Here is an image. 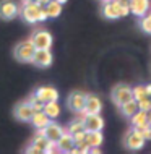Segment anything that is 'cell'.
<instances>
[{"mask_svg": "<svg viewBox=\"0 0 151 154\" xmlns=\"http://www.w3.org/2000/svg\"><path fill=\"white\" fill-rule=\"evenodd\" d=\"M34 54H36V47H34V44H33L31 39L24 41V42L16 44V47H15V57L20 62H24V63L33 62Z\"/></svg>", "mask_w": 151, "mask_h": 154, "instance_id": "cell-1", "label": "cell"}, {"mask_svg": "<svg viewBox=\"0 0 151 154\" xmlns=\"http://www.w3.org/2000/svg\"><path fill=\"white\" fill-rule=\"evenodd\" d=\"M111 97H112V102H114L115 106L120 107L122 104L128 102L130 99H133L132 88L127 86V85H117V86H114V89H112Z\"/></svg>", "mask_w": 151, "mask_h": 154, "instance_id": "cell-2", "label": "cell"}, {"mask_svg": "<svg viewBox=\"0 0 151 154\" xmlns=\"http://www.w3.org/2000/svg\"><path fill=\"white\" fill-rule=\"evenodd\" d=\"M39 10L41 5L36 2H29V3H23L21 8V16L24 18V21L29 24H34L39 21Z\"/></svg>", "mask_w": 151, "mask_h": 154, "instance_id": "cell-3", "label": "cell"}, {"mask_svg": "<svg viewBox=\"0 0 151 154\" xmlns=\"http://www.w3.org/2000/svg\"><path fill=\"white\" fill-rule=\"evenodd\" d=\"M31 41L36 49H50L52 47V34L46 29H37L33 32Z\"/></svg>", "mask_w": 151, "mask_h": 154, "instance_id": "cell-4", "label": "cell"}, {"mask_svg": "<svg viewBox=\"0 0 151 154\" xmlns=\"http://www.w3.org/2000/svg\"><path fill=\"white\" fill-rule=\"evenodd\" d=\"M145 138L140 135L138 131L135 130H132V131H128L127 135H125V138H124V144H125V148L130 149V151H138V149H141L145 146Z\"/></svg>", "mask_w": 151, "mask_h": 154, "instance_id": "cell-5", "label": "cell"}, {"mask_svg": "<svg viewBox=\"0 0 151 154\" xmlns=\"http://www.w3.org/2000/svg\"><path fill=\"white\" fill-rule=\"evenodd\" d=\"M68 107L72 109L73 112H78V114H81V112H85V104H86V94L85 93H72L68 96Z\"/></svg>", "mask_w": 151, "mask_h": 154, "instance_id": "cell-6", "label": "cell"}, {"mask_svg": "<svg viewBox=\"0 0 151 154\" xmlns=\"http://www.w3.org/2000/svg\"><path fill=\"white\" fill-rule=\"evenodd\" d=\"M33 63L36 66H42V68L52 65V52H50V49H36V54L33 57Z\"/></svg>", "mask_w": 151, "mask_h": 154, "instance_id": "cell-7", "label": "cell"}, {"mask_svg": "<svg viewBox=\"0 0 151 154\" xmlns=\"http://www.w3.org/2000/svg\"><path fill=\"white\" fill-rule=\"evenodd\" d=\"M83 123H85V130H101L102 131L104 127V119L101 117L99 114H85L83 117Z\"/></svg>", "mask_w": 151, "mask_h": 154, "instance_id": "cell-8", "label": "cell"}, {"mask_svg": "<svg viewBox=\"0 0 151 154\" xmlns=\"http://www.w3.org/2000/svg\"><path fill=\"white\" fill-rule=\"evenodd\" d=\"M18 13V7L13 0H0V18L11 20Z\"/></svg>", "mask_w": 151, "mask_h": 154, "instance_id": "cell-9", "label": "cell"}, {"mask_svg": "<svg viewBox=\"0 0 151 154\" xmlns=\"http://www.w3.org/2000/svg\"><path fill=\"white\" fill-rule=\"evenodd\" d=\"M42 102H50V101H58V91L52 86H41L34 93Z\"/></svg>", "mask_w": 151, "mask_h": 154, "instance_id": "cell-10", "label": "cell"}, {"mask_svg": "<svg viewBox=\"0 0 151 154\" xmlns=\"http://www.w3.org/2000/svg\"><path fill=\"white\" fill-rule=\"evenodd\" d=\"M33 114H34V110H33L31 104L28 101L24 102H20L18 106L15 107V117L18 120H23V122H29L33 117Z\"/></svg>", "mask_w": 151, "mask_h": 154, "instance_id": "cell-11", "label": "cell"}, {"mask_svg": "<svg viewBox=\"0 0 151 154\" xmlns=\"http://www.w3.org/2000/svg\"><path fill=\"white\" fill-rule=\"evenodd\" d=\"M101 109H102V102L98 96L86 94V104L83 114H101Z\"/></svg>", "mask_w": 151, "mask_h": 154, "instance_id": "cell-12", "label": "cell"}, {"mask_svg": "<svg viewBox=\"0 0 151 154\" xmlns=\"http://www.w3.org/2000/svg\"><path fill=\"white\" fill-rule=\"evenodd\" d=\"M64 131H65L64 128H62L58 123L52 122V120H50V122L44 127V135L47 136L49 141H54V143H55V141L60 138L62 135H64Z\"/></svg>", "mask_w": 151, "mask_h": 154, "instance_id": "cell-13", "label": "cell"}, {"mask_svg": "<svg viewBox=\"0 0 151 154\" xmlns=\"http://www.w3.org/2000/svg\"><path fill=\"white\" fill-rule=\"evenodd\" d=\"M102 15L106 16L107 20L120 18V7H119V3H117L115 0H107V2H104Z\"/></svg>", "mask_w": 151, "mask_h": 154, "instance_id": "cell-14", "label": "cell"}, {"mask_svg": "<svg viewBox=\"0 0 151 154\" xmlns=\"http://www.w3.org/2000/svg\"><path fill=\"white\" fill-rule=\"evenodd\" d=\"M55 144L58 148V152H72V149L75 148V140L70 133L64 131V135L55 141Z\"/></svg>", "mask_w": 151, "mask_h": 154, "instance_id": "cell-15", "label": "cell"}, {"mask_svg": "<svg viewBox=\"0 0 151 154\" xmlns=\"http://www.w3.org/2000/svg\"><path fill=\"white\" fill-rule=\"evenodd\" d=\"M149 10V0H130V13L143 16Z\"/></svg>", "mask_w": 151, "mask_h": 154, "instance_id": "cell-16", "label": "cell"}, {"mask_svg": "<svg viewBox=\"0 0 151 154\" xmlns=\"http://www.w3.org/2000/svg\"><path fill=\"white\" fill-rule=\"evenodd\" d=\"M85 141H86V144H88L90 148H98V146H101V144H102L104 136H102V133H101V130H93V131L86 130Z\"/></svg>", "mask_w": 151, "mask_h": 154, "instance_id": "cell-17", "label": "cell"}, {"mask_svg": "<svg viewBox=\"0 0 151 154\" xmlns=\"http://www.w3.org/2000/svg\"><path fill=\"white\" fill-rule=\"evenodd\" d=\"M42 110L50 120H54V119H57L58 115H60L62 109H60V106H58L57 101H50V102H44V109Z\"/></svg>", "mask_w": 151, "mask_h": 154, "instance_id": "cell-18", "label": "cell"}, {"mask_svg": "<svg viewBox=\"0 0 151 154\" xmlns=\"http://www.w3.org/2000/svg\"><path fill=\"white\" fill-rule=\"evenodd\" d=\"M29 122L34 125L36 128H44L46 125L50 122V119L44 114V110H39V112H34V114H33V117H31Z\"/></svg>", "mask_w": 151, "mask_h": 154, "instance_id": "cell-19", "label": "cell"}, {"mask_svg": "<svg viewBox=\"0 0 151 154\" xmlns=\"http://www.w3.org/2000/svg\"><path fill=\"white\" fill-rule=\"evenodd\" d=\"M44 7H46V11H47L49 18H57L62 13V3H58L57 0H49Z\"/></svg>", "mask_w": 151, "mask_h": 154, "instance_id": "cell-20", "label": "cell"}, {"mask_svg": "<svg viewBox=\"0 0 151 154\" xmlns=\"http://www.w3.org/2000/svg\"><path fill=\"white\" fill-rule=\"evenodd\" d=\"M137 110H138V102L135 101V99H130L128 102H125V104L120 106V112H122V115H124V117H127V119L132 117Z\"/></svg>", "mask_w": 151, "mask_h": 154, "instance_id": "cell-21", "label": "cell"}, {"mask_svg": "<svg viewBox=\"0 0 151 154\" xmlns=\"http://www.w3.org/2000/svg\"><path fill=\"white\" fill-rule=\"evenodd\" d=\"M130 122H132L133 127H138V125H145V123H148L146 122V110H141V109H138L135 114L130 117Z\"/></svg>", "mask_w": 151, "mask_h": 154, "instance_id": "cell-22", "label": "cell"}, {"mask_svg": "<svg viewBox=\"0 0 151 154\" xmlns=\"http://www.w3.org/2000/svg\"><path fill=\"white\" fill-rule=\"evenodd\" d=\"M85 130V123H83V119L81 120H73V122L68 123L67 127V133L73 135V133H78V131H83Z\"/></svg>", "mask_w": 151, "mask_h": 154, "instance_id": "cell-23", "label": "cell"}, {"mask_svg": "<svg viewBox=\"0 0 151 154\" xmlns=\"http://www.w3.org/2000/svg\"><path fill=\"white\" fill-rule=\"evenodd\" d=\"M133 130L140 133V135L143 136L146 141L151 140V125H148V123H145V125H138V127H133Z\"/></svg>", "mask_w": 151, "mask_h": 154, "instance_id": "cell-24", "label": "cell"}, {"mask_svg": "<svg viewBox=\"0 0 151 154\" xmlns=\"http://www.w3.org/2000/svg\"><path fill=\"white\" fill-rule=\"evenodd\" d=\"M28 102L31 104V107H33V110H34V112H39V110H42V109H44V102L41 101V99L37 97L36 94H33L31 97L28 99Z\"/></svg>", "mask_w": 151, "mask_h": 154, "instance_id": "cell-25", "label": "cell"}, {"mask_svg": "<svg viewBox=\"0 0 151 154\" xmlns=\"http://www.w3.org/2000/svg\"><path fill=\"white\" fill-rule=\"evenodd\" d=\"M132 94H133V99L135 101H140V99H143L148 96V93H146V86H135V88L132 89Z\"/></svg>", "mask_w": 151, "mask_h": 154, "instance_id": "cell-26", "label": "cell"}, {"mask_svg": "<svg viewBox=\"0 0 151 154\" xmlns=\"http://www.w3.org/2000/svg\"><path fill=\"white\" fill-rule=\"evenodd\" d=\"M140 26L145 32L151 34V15H143V18H141V21H140Z\"/></svg>", "mask_w": 151, "mask_h": 154, "instance_id": "cell-27", "label": "cell"}, {"mask_svg": "<svg viewBox=\"0 0 151 154\" xmlns=\"http://www.w3.org/2000/svg\"><path fill=\"white\" fill-rule=\"evenodd\" d=\"M137 102H138V109H141V110H149L151 109V99H149V96H146V97L140 99V101H137Z\"/></svg>", "mask_w": 151, "mask_h": 154, "instance_id": "cell-28", "label": "cell"}, {"mask_svg": "<svg viewBox=\"0 0 151 154\" xmlns=\"http://www.w3.org/2000/svg\"><path fill=\"white\" fill-rule=\"evenodd\" d=\"M85 135H86V130L83 131H78V133H73V140H75V144L77 143H81V141H85Z\"/></svg>", "mask_w": 151, "mask_h": 154, "instance_id": "cell-29", "label": "cell"}, {"mask_svg": "<svg viewBox=\"0 0 151 154\" xmlns=\"http://www.w3.org/2000/svg\"><path fill=\"white\" fill-rule=\"evenodd\" d=\"M44 152H47V154H50V152H58V148H57V144L54 143V141H49V144L46 146Z\"/></svg>", "mask_w": 151, "mask_h": 154, "instance_id": "cell-30", "label": "cell"}, {"mask_svg": "<svg viewBox=\"0 0 151 154\" xmlns=\"http://www.w3.org/2000/svg\"><path fill=\"white\" fill-rule=\"evenodd\" d=\"M26 152H31V154H41L42 151H41L37 146H34V144H29V148H26Z\"/></svg>", "mask_w": 151, "mask_h": 154, "instance_id": "cell-31", "label": "cell"}, {"mask_svg": "<svg viewBox=\"0 0 151 154\" xmlns=\"http://www.w3.org/2000/svg\"><path fill=\"white\" fill-rule=\"evenodd\" d=\"M49 16H47V11H46V7H41L39 10V21H46Z\"/></svg>", "mask_w": 151, "mask_h": 154, "instance_id": "cell-32", "label": "cell"}, {"mask_svg": "<svg viewBox=\"0 0 151 154\" xmlns=\"http://www.w3.org/2000/svg\"><path fill=\"white\" fill-rule=\"evenodd\" d=\"M146 122H148V125H151V109L146 110Z\"/></svg>", "mask_w": 151, "mask_h": 154, "instance_id": "cell-33", "label": "cell"}, {"mask_svg": "<svg viewBox=\"0 0 151 154\" xmlns=\"http://www.w3.org/2000/svg\"><path fill=\"white\" fill-rule=\"evenodd\" d=\"M34 2H36V3H39V5H41V7H44V5H46V3H47V2H49V0H34Z\"/></svg>", "mask_w": 151, "mask_h": 154, "instance_id": "cell-34", "label": "cell"}, {"mask_svg": "<svg viewBox=\"0 0 151 154\" xmlns=\"http://www.w3.org/2000/svg\"><path fill=\"white\" fill-rule=\"evenodd\" d=\"M146 93H148V96H151V85L146 86Z\"/></svg>", "mask_w": 151, "mask_h": 154, "instance_id": "cell-35", "label": "cell"}, {"mask_svg": "<svg viewBox=\"0 0 151 154\" xmlns=\"http://www.w3.org/2000/svg\"><path fill=\"white\" fill-rule=\"evenodd\" d=\"M29 2H34V0H23V3H29Z\"/></svg>", "mask_w": 151, "mask_h": 154, "instance_id": "cell-36", "label": "cell"}, {"mask_svg": "<svg viewBox=\"0 0 151 154\" xmlns=\"http://www.w3.org/2000/svg\"><path fill=\"white\" fill-rule=\"evenodd\" d=\"M57 2H58V3H65L67 0H57Z\"/></svg>", "mask_w": 151, "mask_h": 154, "instance_id": "cell-37", "label": "cell"}, {"mask_svg": "<svg viewBox=\"0 0 151 154\" xmlns=\"http://www.w3.org/2000/svg\"><path fill=\"white\" fill-rule=\"evenodd\" d=\"M102 2H107V0H102Z\"/></svg>", "mask_w": 151, "mask_h": 154, "instance_id": "cell-38", "label": "cell"}, {"mask_svg": "<svg viewBox=\"0 0 151 154\" xmlns=\"http://www.w3.org/2000/svg\"><path fill=\"white\" fill-rule=\"evenodd\" d=\"M149 99H151V96H149Z\"/></svg>", "mask_w": 151, "mask_h": 154, "instance_id": "cell-39", "label": "cell"}]
</instances>
